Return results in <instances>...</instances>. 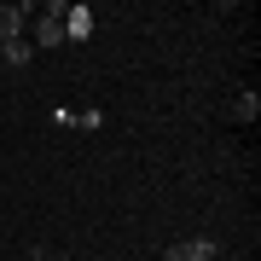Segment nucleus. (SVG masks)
Here are the masks:
<instances>
[{
    "mask_svg": "<svg viewBox=\"0 0 261 261\" xmlns=\"http://www.w3.org/2000/svg\"><path fill=\"white\" fill-rule=\"evenodd\" d=\"M29 47H64V6H47L41 18H29Z\"/></svg>",
    "mask_w": 261,
    "mask_h": 261,
    "instance_id": "1",
    "label": "nucleus"
},
{
    "mask_svg": "<svg viewBox=\"0 0 261 261\" xmlns=\"http://www.w3.org/2000/svg\"><path fill=\"white\" fill-rule=\"evenodd\" d=\"M29 58H35V47L18 35V41H0V64H12V70H29Z\"/></svg>",
    "mask_w": 261,
    "mask_h": 261,
    "instance_id": "5",
    "label": "nucleus"
},
{
    "mask_svg": "<svg viewBox=\"0 0 261 261\" xmlns=\"http://www.w3.org/2000/svg\"><path fill=\"white\" fill-rule=\"evenodd\" d=\"M93 35V6H70L64 12V41H87Z\"/></svg>",
    "mask_w": 261,
    "mask_h": 261,
    "instance_id": "4",
    "label": "nucleus"
},
{
    "mask_svg": "<svg viewBox=\"0 0 261 261\" xmlns=\"http://www.w3.org/2000/svg\"><path fill=\"white\" fill-rule=\"evenodd\" d=\"M163 255H168V261H215L221 244H215V238H180V244H168Z\"/></svg>",
    "mask_w": 261,
    "mask_h": 261,
    "instance_id": "2",
    "label": "nucleus"
},
{
    "mask_svg": "<svg viewBox=\"0 0 261 261\" xmlns=\"http://www.w3.org/2000/svg\"><path fill=\"white\" fill-rule=\"evenodd\" d=\"M255 111H261V99H255V93H238V116H244V122H250Z\"/></svg>",
    "mask_w": 261,
    "mask_h": 261,
    "instance_id": "6",
    "label": "nucleus"
},
{
    "mask_svg": "<svg viewBox=\"0 0 261 261\" xmlns=\"http://www.w3.org/2000/svg\"><path fill=\"white\" fill-rule=\"evenodd\" d=\"M29 18H35V6H23V0L18 6H0V41H18Z\"/></svg>",
    "mask_w": 261,
    "mask_h": 261,
    "instance_id": "3",
    "label": "nucleus"
},
{
    "mask_svg": "<svg viewBox=\"0 0 261 261\" xmlns=\"http://www.w3.org/2000/svg\"><path fill=\"white\" fill-rule=\"evenodd\" d=\"M29 261H75V255H58V250H47V244H35V250H29Z\"/></svg>",
    "mask_w": 261,
    "mask_h": 261,
    "instance_id": "7",
    "label": "nucleus"
}]
</instances>
